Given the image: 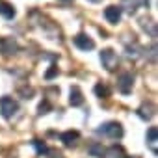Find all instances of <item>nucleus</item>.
Wrapping results in <instances>:
<instances>
[{
    "label": "nucleus",
    "instance_id": "1a4fd4ad",
    "mask_svg": "<svg viewBox=\"0 0 158 158\" xmlns=\"http://www.w3.org/2000/svg\"><path fill=\"white\" fill-rule=\"evenodd\" d=\"M154 112H156V108H154V104H151V102H145V104H141V106L138 108V115H139L141 119H145V121L152 119Z\"/></svg>",
    "mask_w": 158,
    "mask_h": 158
},
{
    "label": "nucleus",
    "instance_id": "6ab92c4d",
    "mask_svg": "<svg viewBox=\"0 0 158 158\" xmlns=\"http://www.w3.org/2000/svg\"><path fill=\"white\" fill-rule=\"evenodd\" d=\"M127 158H141V156H127Z\"/></svg>",
    "mask_w": 158,
    "mask_h": 158
},
{
    "label": "nucleus",
    "instance_id": "39448f33",
    "mask_svg": "<svg viewBox=\"0 0 158 158\" xmlns=\"http://www.w3.org/2000/svg\"><path fill=\"white\" fill-rule=\"evenodd\" d=\"M74 45L80 48V50H91V48H95V41L91 39V37H88L86 34H78V35H74Z\"/></svg>",
    "mask_w": 158,
    "mask_h": 158
},
{
    "label": "nucleus",
    "instance_id": "423d86ee",
    "mask_svg": "<svg viewBox=\"0 0 158 158\" xmlns=\"http://www.w3.org/2000/svg\"><path fill=\"white\" fill-rule=\"evenodd\" d=\"M121 13H123V10H121L119 6H108V8L104 10V17H106V21H108L110 24H117L119 19H121Z\"/></svg>",
    "mask_w": 158,
    "mask_h": 158
},
{
    "label": "nucleus",
    "instance_id": "f3484780",
    "mask_svg": "<svg viewBox=\"0 0 158 158\" xmlns=\"http://www.w3.org/2000/svg\"><path fill=\"white\" fill-rule=\"evenodd\" d=\"M56 73H58V67H52V69H50V71H48V73L45 74V78H52V76H54Z\"/></svg>",
    "mask_w": 158,
    "mask_h": 158
},
{
    "label": "nucleus",
    "instance_id": "9d476101",
    "mask_svg": "<svg viewBox=\"0 0 158 158\" xmlns=\"http://www.w3.org/2000/svg\"><path fill=\"white\" fill-rule=\"evenodd\" d=\"M156 141H158V128H156V127H149V130H147V145L151 147V151H152L154 154L158 152Z\"/></svg>",
    "mask_w": 158,
    "mask_h": 158
},
{
    "label": "nucleus",
    "instance_id": "7ed1b4c3",
    "mask_svg": "<svg viewBox=\"0 0 158 158\" xmlns=\"http://www.w3.org/2000/svg\"><path fill=\"white\" fill-rule=\"evenodd\" d=\"M132 86H134V76L130 73H121L119 78H117V88L123 95H128L132 91Z\"/></svg>",
    "mask_w": 158,
    "mask_h": 158
},
{
    "label": "nucleus",
    "instance_id": "aec40b11",
    "mask_svg": "<svg viewBox=\"0 0 158 158\" xmlns=\"http://www.w3.org/2000/svg\"><path fill=\"white\" fill-rule=\"evenodd\" d=\"M0 48H2V39H0Z\"/></svg>",
    "mask_w": 158,
    "mask_h": 158
},
{
    "label": "nucleus",
    "instance_id": "4468645a",
    "mask_svg": "<svg viewBox=\"0 0 158 158\" xmlns=\"http://www.w3.org/2000/svg\"><path fill=\"white\" fill-rule=\"evenodd\" d=\"M95 95L97 97H101V99H106V97H110V88L106 86V84H97L95 86Z\"/></svg>",
    "mask_w": 158,
    "mask_h": 158
},
{
    "label": "nucleus",
    "instance_id": "20e7f679",
    "mask_svg": "<svg viewBox=\"0 0 158 158\" xmlns=\"http://www.w3.org/2000/svg\"><path fill=\"white\" fill-rule=\"evenodd\" d=\"M101 61H102V65H104L108 71H114V69L117 67V56H115V52H114L112 48H104V50L101 52Z\"/></svg>",
    "mask_w": 158,
    "mask_h": 158
},
{
    "label": "nucleus",
    "instance_id": "9b49d317",
    "mask_svg": "<svg viewBox=\"0 0 158 158\" xmlns=\"http://www.w3.org/2000/svg\"><path fill=\"white\" fill-rule=\"evenodd\" d=\"M102 158H127V154H125L123 147L114 145V147H110V149H106V151H104Z\"/></svg>",
    "mask_w": 158,
    "mask_h": 158
},
{
    "label": "nucleus",
    "instance_id": "2eb2a0df",
    "mask_svg": "<svg viewBox=\"0 0 158 158\" xmlns=\"http://www.w3.org/2000/svg\"><path fill=\"white\" fill-rule=\"evenodd\" d=\"M34 147H35L37 154H47V152H48L47 143H45V141H41V139H34Z\"/></svg>",
    "mask_w": 158,
    "mask_h": 158
},
{
    "label": "nucleus",
    "instance_id": "0eeeda50",
    "mask_svg": "<svg viewBox=\"0 0 158 158\" xmlns=\"http://www.w3.org/2000/svg\"><path fill=\"white\" fill-rule=\"evenodd\" d=\"M78 138H80V132H78V130H67V132H63L60 136V139L63 141L65 147H73L78 141Z\"/></svg>",
    "mask_w": 158,
    "mask_h": 158
},
{
    "label": "nucleus",
    "instance_id": "ddd939ff",
    "mask_svg": "<svg viewBox=\"0 0 158 158\" xmlns=\"http://www.w3.org/2000/svg\"><path fill=\"white\" fill-rule=\"evenodd\" d=\"M104 151H106V149H104L101 143H91V145L88 147V152H89L91 156H97V158H102Z\"/></svg>",
    "mask_w": 158,
    "mask_h": 158
},
{
    "label": "nucleus",
    "instance_id": "a211bd4d",
    "mask_svg": "<svg viewBox=\"0 0 158 158\" xmlns=\"http://www.w3.org/2000/svg\"><path fill=\"white\" fill-rule=\"evenodd\" d=\"M50 158H63L61 154H54V156H50Z\"/></svg>",
    "mask_w": 158,
    "mask_h": 158
},
{
    "label": "nucleus",
    "instance_id": "f8f14e48",
    "mask_svg": "<svg viewBox=\"0 0 158 158\" xmlns=\"http://www.w3.org/2000/svg\"><path fill=\"white\" fill-rule=\"evenodd\" d=\"M2 50L4 54H15V50H17V43L11 39V37H6V39H2Z\"/></svg>",
    "mask_w": 158,
    "mask_h": 158
},
{
    "label": "nucleus",
    "instance_id": "6e6552de",
    "mask_svg": "<svg viewBox=\"0 0 158 158\" xmlns=\"http://www.w3.org/2000/svg\"><path fill=\"white\" fill-rule=\"evenodd\" d=\"M69 104H71V106H82V104H84V95H82V91H80V88H78V86H73V88H71Z\"/></svg>",
    "mask_w": 158,
    "mask_h": 158
},
{
    "label": "nucleus",
    "instance_id": "dca6fc26",
    "mask_svg": "<svg viewBox=\"0 0 158 158\" xmlns=\"http://www.w3.org/2000/svg\"><path fill=\"white\" fill-rule=\"evenodd\" d=\"M50 108H52V106H50V102H48V101H43V102L39 104V108H37V110H39V114H47Z\"/></svg>",
    "mask_w": 158,
    "mask_h": 158
},
{
    "label": "nucleus",
    "instance_id": "f03ea898",
    "mask_svg": "<svg viewBox=\"0 0 158 158\" xmlns=\"http://www.w3.org/2000/svg\"><path fill=\"white\" fill-rule=\"evenodd\" d=\"M17 110H19V104H17V101L13 97H2L0 99V112H2V115L6 119L13 117Z\"/></svg>",
    "mask_w": 158,
    "mask_h": 158
},
{
    "label": "nucleus",
    "instance_id": "f257e3e1",
    "mask_svg": "<svg viewBox=\"0 0 158 158\" xmlns=\"http://www.w3.org/2000/svg\"><path fill=\"white\" fill-rule=\"evenodd\" d=\"M97 132H99V134H104V136H108V138H112V139L123 138V127H121V123H117V121H108V123L101 125V127L97 128Z\"/></svg>",
    "mask_w": 158,
    "mask_h": 158
}]
</instances>
